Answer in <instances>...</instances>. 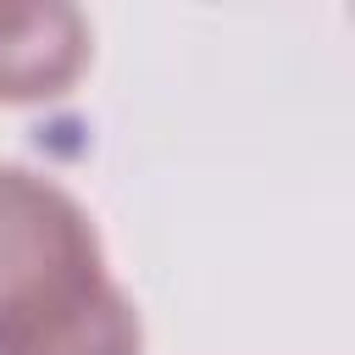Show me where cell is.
<instances>
[{
  "instance_id": "7a4b0ae2",
  "label": "cell",
  "mask_w": 355,
  "mask_h": 355,
  "mask_svg": "<svg viewBox=\"0 0 355 355\" xmlns=\"http://www.w3.org/2000/svg\"><path fill=\"white\" fill-rule=\"evenodd\" d=\"M89 67V22L67 0H0V105L72 94Z\"/></svg>"
},
{
  "instance_id": "6da1fadb",
  "label": "cell",
  "mask_w": 355,
  "mask_h": 355,
  "mask_svg": "<svg viewBox=\"0 0 355 355\" xmlns=\"http://www.w3.org/2000/svg\"><path fill=\"white\" fill-rule=\"evenodd\" d=\"M111 283L94 216L44 172L0 161V344Z\"/></svg>"
},
{
  "instance_id": "3957f363",
  "label": "cell",
  "mask_w": 355,
  "mask_h": 355,
  "mask_svg": "<svg viewBox=\"0 0 355 355\" xmlns=\"http://www.w3.org/2000/svg\"><path fill=\"white\" fill-rule=\"evenodd\" d=\"M0 355H144V322L139 305L116 283H105L83 305L6 338Z\"/></svg>"
}]
</instances>
